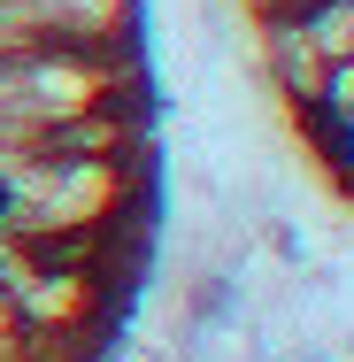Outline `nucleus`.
I'll return each mask as SVG.
<instances>
[{
    "instance_id": "f257e3e1",
    "label": "nucleus",
    "mask_w": 354,
    "mask_h": 362,
    "mask_svg": "<svg viewBox=\"0 0 354 362\" xmlns=\"http://www.w3.org/2000/svg\"><path fill=\"white\" fill-rule=\"evenodd\" d=\"M154 239L146 0H0V362H108Z\"/></svg>"
},
{
    "instance_id": "f03ea898",
    "label": "nucleus",
    "mask_w": 354,
    "mask_h": 362,
    "mask_svg": "<svg viewBox=\"0 0 354 362\" xmlns=\"http://www.w3.org/2000/svg\"><path fill=\"white\" fill-rule=\"evenodd\" d=\"M247 23L285 124L354 209V0H247Z\"/></svg>"
}]
</instances>
